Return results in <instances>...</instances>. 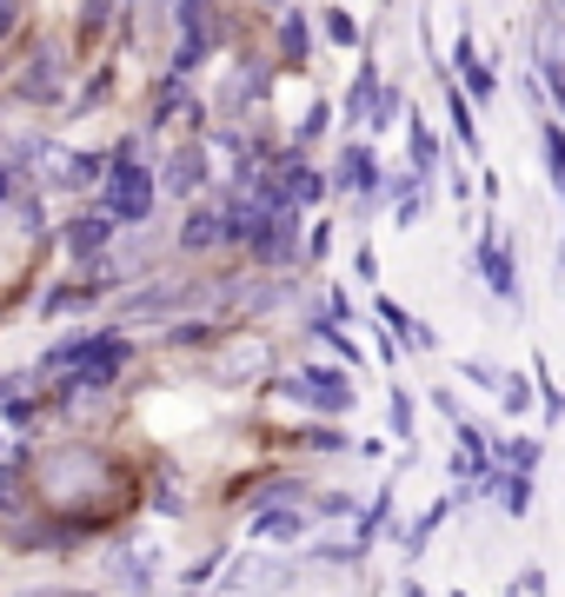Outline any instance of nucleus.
Wrapping results in <instances>:
<instances>
[{"label":"nucleus","instance_id":"1","mask_svg":"<svg viewBox=\"0 0 565 597\" xmlns=\"http://www.w3.org/2000/svg\"><path fill=\"white\" fill-rule=\"evenodd\" d=\"M107 180V219H146L153 213V174L146 166H133V159H114V174H101Z\"/></svg>","mask_w":565,"mask_h":597},{"label":"nucleus","instance_id":"2","mask_svg":"<svg viewBox=\"0 0 565 597\" xmlns=\"http://www.w3.org/2000/svg\"><path fill=\"white\" fill-rule=\"evenodd\" d=\"M280 392H293L313 411H353V379L333 372V366H306L299 379H280Z\"/></svg>","mask_w":565,"mask_h":597},{"label":"nucleus","instance_id":"3","mask_svg":"<svg viewBox=\"0 0 565 597\" xmlns=\"http://www.w3.org/2000/svg\"><path fill=\"white\" fill-rule=\"evenodd\" d=\"M127 359H133V346H127V338L101 332V338H94V353L80 359V372H73L67 385H73V392H107V385L120 379V366H127Z\"/></svg>","mask_w":565,"mask_h":597},{"label":"nucleus","instance_id":"4","mask_svg":"<svg viewBox=\"0 0 565 597\" xmlns=\"http://www.w3.org/2000/svg\"><path fill=\"white\" fill-rule=\"evenodd\" d=\"M60 239H67L73 260H94V252L114 239V219H107V213H80V219H67V232H60Z\"/></svg>","mask_w":565,"mask_h":597},{"label":"nucleus","instance_id":"5","mask_svg":"<svg viewBox=\"0 0 565 597\" xmlns=\"http://www.w3.org/2000/svg\"><path fill=\"white\" fill-rule=\"evenodd\" d=\"M486 491L499 498V511H506V518H526V511H532V471H486Z\"/></svg>","mask_w":565,"mask_h":597},{"label":"nucleus","instance_id":"6","mask_svg":"<svg viewBox=\"0 0 565 597\" xmlns=\"http://www.w3.org/2000/svg\"><path fill=\"white\" fill-rule=\"evenodd\" d=\"M532 67H539V87L558 100V94H565V80H558V14H552V8L539 14V60H532Z\"/></svg>","mask_w":565,"mask_h":597},{"label":"nucleus","instance_id":"7","mask_svg":"<svg viewBox=\"0 0 565 597\" xmlns=\"http://www.w3.org/2000/svg\"><path fill=\"white\" fill-rule=\"evenodd\" d=\"M479 273H486V286H493L499 299H519V266L506 260L493 239H479Z\"/></svg>","mask_w":565,"mask_h":597},{"label":"nucleus","instance_id":"8","mask_svg":"<svg viewBox=\"0 0 565 597\" xmlns=\"http://www.w3.org/2000/svg\"><path fill=\"white\" fill-rule=\"evenodd\" d=\"M340 187H360V193L379 187V159H373V146H346V153H340Z\"/></svg>","mask_w":565,"mask_h":597},{"label":"nucleus","instance_id":"9","mask_svg":"<svg viewBox=\"0 0 565 597\" xmlns=\"http://www.w3.org/2000/svg\"><path fill=\"white\" fill-rule=\"evenodd\" d=\"M180 246H187V252L220 246V213H213V206H187V219H180Z\"/></svg>","mask_w":565,"mask_h":597},{"label":"nucleus","instance_id":"10","mask_svg":"<svg viewBox=\"0 0 565 597\" xmlns=\"http://www.w3.org/2000/svg\"><path fill=\"white\" fill-rule=\"evenodd\" d=\"M200 180H207V153H200V146H187V153L167 159V187H174V193H193Z\"/></svg>","mask_w":565,"mask_h":597},{"label":"nucleus","instance_id":"11","mask_svg":"<svg viewBox=\"0 0 565 597\" xmlns=\"http://www.w3.org/2000/svg\"><path fill=\"white\" fill-rule=\"evenodd\" d=\"M306 532V511L293 504V511H260L254 518V538H299Z\"/></svg>","mask_w":565,"mask_h":597},{"label":"nucleus","instance_id":"12","mask_svg":"<svg viewBox=\"0 0 565 597\" xmlns=\"http://www.w3.org/2000/svg\"><path fill=\"white\" fill-rule=\"evenodd\" d=\"M14 87L27 94V100H54V87H60V80H54V60L40 53V60H27V73L14 80Z\"/></svg>","mask_w":565,"mask_h":597},{"label":"nucleus","instance_id":"13","mask_svg":"<svg viewBox=\"0 0 565 597\" xmlns=\"http://www.w3.org/2000/svg\"><path fill=\"white\" fill-rule=\"evenodd\" d=\"M180 27H187L193 47H213V8L207 0H180Z\"/></svg>","mask_w":565,"mask_h":597},{"label":"nucleus","instance_id":"14","mask_svg":"<svg viewBox=\"0 0 565 597\" xmlns=\"http://www.w3.org/2000/svg\"><path fill=\"white\" fill-rule=\"evenodd\" d=\"M114 577H120L127 590H140V597L153 590V564H146V558H133V551H114Z\"/></svg>","mask_w":565,"mask_h":597},{"label":"nucleus","instance_id":"15","mask_svg":"<svg viewBox=\"0 0 565 597\" xmlns=\"http://www.w3.org/2000/svg\"><path fill=\"white\" fill-rule=\"evenodd\" d=\"M452 60H459V73H466V87H472V94H493V67H479V60H472V40H466V34H459Z\"/></svg>","mask_w":565,"mask_h":597},{"label":"nucleus","instance_id":"16","mask_svg":"<svg viewBox=\"0 0 565 597\" xmlns=\"http://www.w3.org/2000/svg\"><path fill=\"white\" fill-rule=\"evenodd\" d=\"M94 338H101V332H80V338H60V346L47 353V366H80V359L94 353Z\"/></svg>","mask_w":565,"mask_h":597},{"label":"nucleus","instance_id":"17","mask_svg":"<svg viewBox=\"0 0 565 597\" xmlns=\"http://www.w3.org/2000/svg\"><path fill=\"white\" fill-rule=\"evenodd\" d=\"M233 577H239V584H247V590H267V584H286L293 571H286V564H239Z\"/></svg>","mask_w":565,"mask_h":597},{"label":"nucleus","instance_id":"18","mask_svg":"<svg viewBox=\"0 0 565 597\" xmlns=\"http://www.w3.org/2000/svg\"><path fill=\"white\" fill-rule=\"evenodd\" d=\"M280 47H286V60H306V47H313V40H306V21H299V14H286V27H280Z\"/></svg>","mask_w":565,"mask_h":597},{"label":"nucleus","instance_id":"19","mask_svg":"<svg viewBox=\"0 0 565 597\" xmlns=\"http://www.w3.org/2000/svg\"><path fill=\"white\" fill-rule=\"evenodd\" d=\"M386 418H392V439H413V398H407V392H392Z\"/></svg>","mask_w":565,"mask_h":597},{"label":"nucleus","instance_id":"20","mask_svg":"<svg viewBox=\"0 0 565 597\" xmlns=\"http://www.w3.org/2000/svg\"><path fill=\"white\" fill-rule=\"evenodd\" d=\"M373 87H379L373 73H360V80H353V94H346V120H366V107H373Z\"/></svg>","mask_w":565,"mask_h":597},{"label":"nucleus","instance_id":"21","mask_svg":"<svg viewBox=\"0 0 565 597\" xmlns=\"http://www.w3.org/2000/svg\"><path fill=\"white\" fill-rule=\"evenodd\" d=\"M446 107H452V127H459V140L472 146V140H479V127H472V107L459 100V87H446Z\"/></svg>","mask_w":565,"mask_h":597},{"label":"nucleus","instance_id":"22","mask_svg":"<svg viewBox=\"0 0 565 597\" xmlns=\"http://www.w3.org/2000/svg\"><path fill=\"white\" fill-rule=\"evenodd\" d=\"M539 140H545V166H552V180H565V140H558V127L545 120V133H539Z\"/></svg>","mask_w":565,"mask_h":597},{"label":"nucleus","instance_id":"23","mask_svg":"<svg viewBox=\"0 0 565 597\" xmlns=\"http://www.w3.org/2000/svg\"><path fill=\"white\" fill-rule=\"evenodd\" d=\"M327 40H333V47H360V27H353V14H327Z\"/></svg>","mask_w":565,"mask_h":597},{"label":"nucleus","instance_id":"24","mask_svg":"<svg viewBox=\"0 0 565 597\" xmlns=\"http://www.w3.org/2000/svg\"><path fill=\"white\" fill-rule=\"evenodd\" d=\"M499 398H506V411H526L532 405V385L526 379H499Z\"/></svg>","mask_w":565,"mask_h":597},{"label":"nucleus","instance_id":"25","mask_svg":"<svg viewBox=\"0 0 565 597\" xmlns=\"http://www.w3.org/2000/svg\"><path fill=\"white\" fill-rule=\"evenodd\" d=\"M107 8H114V0H87V8H80V34H101L107 27Z\"/></svg>","mask_w":565,"mask_h":597},{"label":"nucleus","instance_id":"26","mask_svg":"<svg viewBox=\"0 0 565 597\" xmlns=\"http://www.w3.org/2000/svg\"><path fill=\"white\" fill-rule=\"evenodd\" d=\"M413 153H420V174H433V159H439V146H433V133H426V127H413Z\"/></svg>","mask_w":565,"mask_h":597},{"label":"nucleus","instance_id":"27","mask_svg":"<svg viewBox=\"0 0 565 597\" xmlns=\"http://www.w3.org/2000/svg\"><path fill=\"white\" fill-rule=\"evenodd\" d=\"M306 445H313V452H340L346 439H340V432H327V425H319V432H306Z\"/></svg>","mask_w":565,"mask_h":597},{"label":"nucleus","instance_id":"28","mask_svg":"<svg viewBox=\"0 0 565 597\" xmlns=\"http://www.w3.org/2000/svg\"><path fill=\"white\" fill-rule=\"evenodd\" d=\"M459 372H466V379H472V385H499V372H493V366H479V359H466V366H459Z\"/></svg>","mask_w":565,"mask_h":597},{"label":"nucleus","instance_id":"29","mask_svg":"<svg viewBox=\"0 0 565 597\" xmlns=\"http://www.w3.org/2000/svg\"><path fill=\"white\" fill-rule=\"evenodd\" d=\"M21 226H27V232H40V226H47V219H40V200H21Z\"/></svg>","mask_w":565,"mask_h":597},{"label":"nucleus","instance_id":"30","mask_svg":"<svg viewBox=\"0 0 565 597\" xmlns=\"http://www.w3.org/2000/svg\"><path fill=\"white\" fill-rule=\"evenodd\" d=\"M14 34V0H0V40Z\"/></svg>","mask_w":565,"mask_h":597},{"label":"nucleus","instance_id":"31","mask_svg":"<svg viewBox=\"0 0 565 597\" xmlns=\"http://www.w3.org/2000/svg\"><path fill=\"white\" fill-rule=\"evenodd\" d=\"M27 597H87V590H27Z\"/></svg>","mask_w":565,"mask_h":597},{"label":"nucleus","instance_id":"32","mask_svg":"<svg viewBox=\"0 0 565 597\" xmlns=\"http://www.w3.org/2000/svg\"><path fill=\"white\" fill-rule=\"evenodd\" d=\"M14 193V174H8V166H0V200H8Z\"/></svg>","mask_w":565,"mask_h":597}]
</instances>
